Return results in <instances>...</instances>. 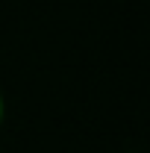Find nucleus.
I'll list each match as a JSON object with an SVG mask.
<instances>
[{
  "mask_svg": "<svg viewBox=\"0 0 150 153\" xmlns=\"http://www.w3.org/2000/svg\"><path fill=\"white\" fill-rule=\"evenodd\" d=\"M3 118H6V100H3V91H0V124H3Z\"/></svg>",
  "mask_w": 150,
  "mask_h": 153,
  "instance_id": "obj_1",
  "label": "nucleus"
}]
</instances>
